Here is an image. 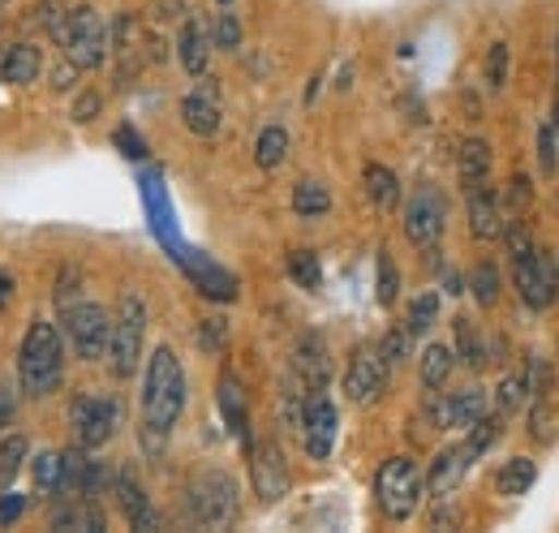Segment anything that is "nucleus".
I'll return each mask as SVG.
<instances>
[{"label":"nucleus","mask_w":559,"mask_h":533,"mask_svg":"<svg viewBox=\"0 0 559 533\" xmlns=\"http://www.w3.org/2000/svg\"><path fill=\"white\" fill-rule=\"evenodd\" d=\"M186 400H190V383H186V366L177 357L173 344H155L146 366H142V426H139V439H142V452L155 461L164 457L181 413H186Z\"/></svg>","instance_id":"obj_1"},{"label":"nucleus","mask_w":559,"mask_h":533,"mask_svg":"<svg viewBox=\"0 0 559 533\" xmlns=\"http://www.w3.org/2000/svg\"><path fill=\"white\" fill-rule=\"evenodd\" d=\"M66 362H70V344L57 323H48L44 315H35L22 332L17 344V383H22V396L31 400H48L61 392L66 383Z\"/></svg>","instance_id":"obj_2"},{"label":"nucleus","mask_w":559,"mask_h":533,"mask_svg":"<svg viewBox=\"0 0 559 533\" xmlns=\"http://www.w3.org/2000/svg\"><path fill=\"white\" fill-rule=\"evenodd\" d=\"M186 512L199 530H228L241 517V486L228 469H203L186 486Z\"/></svg>","instance_id":"obj_3"},{"label":"nucleus","mask_w":559,"mask_h":533,"mask_svg":"<svg viewBox=\"0 0 559 533\" xmlns=\"http://www.w3.org/2000/svg\"><path fill=\"white\" fill-rule=\"evenodd\" d=\"M146 323L151 310L139 293H121L117 315H112V335H108V370L112 379H134L139 366L146 362Z\"/></svg>","instance_id":"obj_4"},{"label":"nucleus","mask_w":559,"mask_h":533,"mask_svg":"<svg viewBox=\"0 0 559 533\" xmlns=\"http://www.w3.org/2000/svg\"><path fill=\"white\" fill-rule=\"evenodd\" d=\"M426 499V473L414 457H388L374 473V504L388 521L405 525Z\"/></svg>","instance_id":"obj_5"},{"label":"nucleus","mask_w":559,"mask_h":533,"mask_svg":"<svg viewBox=\"0 0 559 533\" xmlns=\"http://www.w3.org/2000/svg\"><path fill=\"white\" fill-rule=\"evenodd\" d=\"M61 335H66V344H70V353L78 362H99V357H108L112 315L91 297L66 301L61 306Z\"/></svg>","instance_id":"obj_6"},{"label":"nucleus","mask_w":559,"mask_h":533,"mask_svg":"<svg viewBox=\"0 0 559 533\" xmlns=\"http://www.w3.org/2000/svg\"><path fill=\"white\" fill-rule=\"evenodd\" d=\"M61 52H66L82 73H95V69L108 61V52H112V31H108V22H104V13H99L95 4H70V22H66Z\"/></svg>","instance_id":"obj_7"},{"label":"nucleus","mask_w":559,"mask_h":533,"mask_svg":"<svg viewBox=\"0 0 559 533\" xmlns=\"http://www.w3.org/2000/svg\"><path fill=\"white\" fill-rule=\"evenodd\" d=\"M70 430H73V443H78V448L99 452V448H104V443H112V439H117V430H121V400H112V396L73 400Z\"/></svg>","instance_id":"obj_8"},{"label":"nucleus","mask_w":559,"mask_h":533,"mask_svg":"<svg viewBox=\"0 0 559 533\" xmlns=\"http://www.w3.org/2000/svg\"><path fill=\"white\" fill-rule=\"evenodd\" d=\"M301 448L310 461H328L336 452V435H341V413H336V400L328 392H306L301 400Z\"/></svg>","instance_id":"obj_9"},{"label":"nucleus","mask_w":559,"mask_h":533,"mask_svg":"<svg viewBox=\"0 0 559 533\" xmlns=\"http://www.w3.org/2000/svg\"><path fill=\"white\" fill-rule=\"evenodd\" d=\"M512 284H516V293H521V301L530 310H551L559 301V271L538 250L512 254Z\"/></svg>","instance_id":"obj_10"},{"label":"nucleus","mask_w":559,"mask_h":533,"mask_svg":"<svg viewBox=\"0 0 559 533\" xmlns=\"http://www.w3.org/2000/svg\"><path fill=\"white\" fill-rule=\"evenodd\" d=\"M388 375H392V366L383 362L379 344H357L349 353V366H345L341 388H345V396L357 408H366V404H374V400L388 392Z\"/></svg>","instance_id":"obj_11"},{"label":"nucleus","mask_w":559,"mask_h":533,"mask_svg":"<svg viewBox=\"0 0 559 533\" xmlns=\"http://www.w3.org/2000/svg\"><path fill=\"white\" fill-rule=\"evenodd\" d=\"M443 228H448V199L439 194V186H418L405 202V237H409V246L435 250Z\"/></svg>","instance_id":"obj_12"},{"label":"nucleus","mask_w":559,"mask_h":533,"mask_svg":"<svg viewBox=\"0 0 559 533\" xmlns=\"http://www.w3.org/2000/svg\"><path fill=\"white\" fill-rule=\"evenodd\" d=\"M250 482H254L259 504H280L288 495V486H293L288 461H284V452H280L272 439H263V443L250 448Z\"/></svg>","instance_id":"obj_13"},{"label":"nucleus","mask_w":559,"mask_h":533,"mask_svg":"<svg viewBox=\"0 0 559 533\" xmlns=\"http://www.w3.org/2000/svg\"><path fill=\"white\" fill-rule=\"evenodd\" d=\"M112 495H117V508H121V517L130 521V530H159L164 521H159V512H155V504H151V495H146V486L139 482V473L126 465L112 473Z\"/></svg>","instance_id":"obj_14"},{"label":"nucleus","mask_w":559,"mask_h":533,"mask_svg":"<svg viewBox=\"0 0 559 533\" xmlns=\"http://www.w3.org/2000/svg\"><path fill=\"white\" fill-rule=\"evenodd\" d=\"M224 121V108H219V91H215V78L203 73V82L181 99V126L194 133V138H215Z\"/></svg>","instance_id":"obj_15"},{"label":"nucleus","mask_w":559,"mask_h":533,"mask_svg":"<svg viewBox=\"0 0 559 533\" xmlns=\"http://www.w3.org/2000/svg\"><path fill=\"white\" fill-rule=\"evenodd\" d=\"M469 190V233L478 241H499L503 237V224H508V211H503V199L490 181H478V186H465Z\"/></svg>","instance_id":"obj_16"},{"label":"nucleus","mask_w":559,"mask_h":533,"mask_svg":"<svg viewBox=\"0 0 559 533\" xmlns=\"http://www.w3.org/2000/svg\"><path fill=\"white\" fill-rule=\"evenodd\" d=\"M293 375L301 379L306 392H328V383H332V357H328V340H323L319 332H310L297 340Z\"/></svg>","instance_id":"obj_17"},{"label":"nucleus","mask_w":559,"mask_h":533,"mask_svg":"<svg viewBox=\"0 0 559 533\" xmlns=\"http://www.w3.org/2000/svg\"><path fill=\"white\" fill-rule=\"evenodd\" d=\"M211 52H215V39H211V26L203 17H186L181 31H177V61L190 78H203L211 66Z\"/></svg>","instance_id":"obj_18"},{"label":"nucleus","mask_w":559,"mask_h":533,"mask_svg":"<svg viewBox=\"0 0 559 533\" xmlns=\"http://www.w3.org/2000/svg\"><path fill=\"white\" fill-rule=\"evenodd\" d=\"M469 452L456 443V448H443L435 461H430V469H426V495H435V499H448L461 482H465V473H469Z\"/></svg>","instance_id":"obj_19"},{"label":"nucleus","mask_w":559,"mask_h":533,"mask_svg":"<svg viewBox=\"0 0 559 533\" xmlns=\"http://www.w3.org/2000/svg\"><path fill=\"white\" fill-rule=\"evenodd\" d=\"M44 73V52L35 44H4L0 52V82L4 86H35Z\"/></svg>","instance_id":"obj_20"},{"label":"nucleus","mask_w":559,"mask_h":533,"mask_svg":"<svg viewBox=\"0 0 559 533\" xmlns=\"http://www.w3.org/2000/svg\"><path fill=\"white\" fill-rule=\"evenodd\" d=\"M215 404H219L228 430H233V435L246 443V452H250V448H254V439H250V408H246V392H241V383H237L233 375H224V379L215 383Z\"/></svg>","instance_id":"obj_21"},{"label":"nucleus","mask_w":559,"mask_h":533,"mask_svg":"<svg viewBox=\"0 0 559 533\" xmlns=\"http://www.w3.org/2000/svg\"><path fill=\"white\" fill-rule=\"evenodd\" d=\"M443 408H448V430H469L474 422H483L490 413V396L487 388L469 383V388H461V392L443 400Z\"/></svg>","instance_id":"obj_22"},{"label":"nucleus","mask_w":559,"mask_h":533,"mask_svg":"<svg viewBox=\"0 0 559 533\" xmlns=\"http://www.w3.org/2000/svg\"><path fill=\"white\" fill-rule=\"evenodd\" d=\"M452 370H456V348H452V344H439V340H430V344L421 348V357H418L421 388H426V392H439V388H448Z\"/></svg>","instance_id":"obj_23"},{"label":"nucleus","mask_w":559,"mask_h":533,"mask_svg":"<svg viewBox=\"0 0 559 533\" xmlns=\"http://www.w3.org/2000/svg\"><path fill=\"white\" fill-rule=\"evenodd\" d=\"M530 396H534V375H530V366L508 370V375L499 379V388H495V413L508 422L512 413H521V408H525V400Z\"/></svg>","instance_id":"obj_24"},{"label":"nucleus","mask_w":559,"mask_h":533,"mask_svg":"<svg viewBox=\"0 0 559 533\" xmlns=\"http://www.w3.org/2000/svg\"><path fill=\"white\" fill-rule=\"evenodd\" d=\"M361 181H366V194L370 202L383 211V215H392L396 206H401V177L388 168V164H366V173H361Z\"/></svg>","instance_id":"obj_25"},{"label":"nucleus","mask_w":559,"mask_h":533,"mask_svg":"<svg viewBox=\"0 0 559 533\" xmlns=\"http://www.w3.org/2000/svg\"><path fill=\"white\" fill-rule=\"evenodd\" d=\"M559 435V404L556 392H551V379L534 388V408H530V439L538 443H551Z\"/></svg>","instance_id":"obj_26"},{"label":"nucleus","mask_w":559,"mask_h":533,"mask_svg":"<svg viewBox=\"0 0 559 533\" xmlns=\"http://www.w3.org/2000/svg\"><path fill=\"white\" fill-rule=\"evenodd\" d=\"M26 461H31V439L22 430H4L0 435V490H9L17 482Z\"/></svg>","instance_id":"obj_27"},{"label":"nucleus","mask_w":559,"mask_h":533,"mask_svg":"<svg viewBox=\"0 0 559 533\" xmlns=\"http://www.w3.org/2000/svg\"><path fill=\"white\" fill-rule=\"evenodd\" d=\"M490 164H495V155H490V146L483 142V138H465V142H461V151H456V168H461V181H465V186L490 181Z\"/></svg>","instance_id":"obj_28"},{"label":"nucleus","mask_w":559,"mask_h":533,"mask_svg":"<svg viewBox=\"0 0 559 533\" xmlns=\"http://www.w3.org/2000/svg\"><path fill=\"white\" fill-rule=\"evenodd\" d=\"M328 211H332V190L323 181L306 177V181L293 186V215L297 220H323Z\"/></svg>","instance_id":"obj_29"},{"label":"nucleus","mask_w":559,"mask_h":533,"mask_svg":"<svg viewBox=\"0 0 559 533\" xmlns=\"http://www.w3.org/2000/svg\"><path fill=\"white\" fill-rule=\"evenodd\" d=\"M31 477H35V490L52 495V499H66V452H39L31 461Z\"/></svg>","instance_id":"obj_30"},{"label":"nucleus","mask_w":559,"mask_h":533,"mask_svg":"<svg viewBox=\"0 0 559 533\" xmlns=\"http://www.w3.org/2000/svg\"><path fill=\"white\" fill-rule=\"evenodd\" d=\"M288 146H293V138H288L284 126H263L259 138H254V164L263 173H276L280 164L288 159Z\"/></svg>","instance_id":"obj_31"},{"label":"nucleus","mask_w":559,"mask_h":533,"mask_svg":"<svg viewBox=\"0 0 559 533\" xmlns=\"http://www.w3.org/2000/svg\"><path fill=\"white\" fill-rule=\"evenodd\" d=\"M66 22H70V4L66 0H35L31 4V26L39 35H48L52 44L66 39Z\"/></svg>","instance_id":"obj_32"},{"label":"nucleus","mask_w":559,"mask_h":533,"mask_svg":"<svg viewBox=\"0 0 559 533\" xmlns=\"http://www.w3.org/2000/svg\"><path fill=\"white\" fill-rule=\"evenodd\" d=\"M452 332H456V362H465L469 370H483L490 362V353H487V344H483V335H478V328L461 315V319L452 323Z\"/></svg>","instance_id":"obj_33"},{"label":"nucleus","mask_w":559,"mask_h":533,"mask_svg":"<svg viewBox=\"0 0 559 533\" xmlns=\"http://www.w3.org/2000/svg\"><path fill=\"white\" fill-rule=\"evenodd\" d=\"M534 482H538V465H534L530 457H512V461H503L499 477H495L499 495H530Z\"/></svg>","instance_id":"obj_34"},{"label":"nucleus","mask_w":559,"mask_h":533,"mask_svg":"<svg viewBox=\"0 0 559 533\" xmlns=\"http://www.w3.org/2000/svg\"><path fill=\"white\" fill-rule=\"evenodd\" d=\"M469 288H474V301L483 310H495L499 306V293H503V280H499V266L495 263H478L474 275H469Z\"/></svg>","instance_id":"obj_35"},{"label":"nucleus","mask_w":559,"mask_h":533,"mask_svg":"<svg viewBox=\"0 0 559 533\" xmlns=\"http://www.w3.org/2000/svg\"><path fill=\"white\" fill-rule=\"evenodd\" d=\"M374 297H379V306L383 310H392L396 301H401V271L392 263V254L388 250H379V280H374Z\"/></svg>","instance_id":"obj_36"},{"label":"nucleus","mask_w":559,"mask_h":533,"mask_svg":"<svg viewBox=\"0 0 559 533\" xmlns=\"http://www.w3.org/2000/svg\"><path fill=\"white\" fill-rule=\"evenodd\" d=\"M439 323V293H421L409 301V315H405V328L409 335H426Z\"/></svg>","instance_id":"obj_37"},{"label":"nucleus","mask_w":559,"mask_h":533,"mask_svg":"<svg viewBox=\"0 0 559 533\" xmlns=\"http://www.w3.org/2000/svg\"><path fill=\"white\" fill-rule=\"evenodd\" d=\"M288 275L306 288V293H314L319 284H323V266H319V254L314 250H293L288 254Z\"/></svg>","instance_id":"obj_38"},{"label":"nucleus","mask_w":559,"mask_h":533,"mask_svg":"<svg viewBox=\"0 0 559 533\" xmlns=\"http://www.w3.org/2000/svg\"><path fill=\"white\" fill-rule=\"evenodd\" d=\"M499 426H503V417H499V413H487L483 422H474V426H469V435H465V443H461V448L469 452V461H478L490 443L499 439Z\"/></svg>","instance_id":"obj_39"},{"label":"nucleus","mask_w":559,"mask_h":533,"mask_svg":"<svg viewBox=\"0 0 559 533\" xmlns=\"http://www.w3.org/2000/svg\"><path fill=\"white\" fill-rule=\"evenodd\" d=\"M211 39L219 52H237L241 48V17L233 9H219L215 13V26H211Z\"/></svg>","instance_id":"obj_40"},{"label":"nucleus","mask_w":559,"mask_h":533,"mask_svg":"<svg viewBox=\"0 0 559 533\" xmlns=\"http://www.w3.org/2000/svg\"><path fill=\"white\" fill-rule=\"evenodd\" d=\"M379 353H383V362H388L392 370L405 366L409 353H414V335H409V328H392V332L379 340Z\"/></svg>","instance_id":"obj_41"},{"label":"nucleus","mask_w":559,"mask_h":533,"mask_svg":"<svg viewBox=\"0 0 559 533\" xmlns=\"http://www.w3.org/2000/svg\"><path fill=\"white\" fill-rule=\"evenodd\" d=\"M556 159H559V126L547 121V126L538 130V164H543V177L556 173Z\"/></svg>","instance_id":"obj_42"},{"label":"nucleus","mask_w":559,"mask_h":533,"mask_svg":"<svg viewBox=\"0 0 559 533\" xmlns=\"http://www.w3.org/2000/svg\"><path fill=\"white\" fill-rule=\"evenodd\" d=\"M508 69H512V52H508V44L499 39V44H490L487 48V82L495 86V91L508 82Z\"/></svg>","instance_id":"obj_43"},{"label":"nucleus","mask_w":559,"mask_h":533,"mask_svg":"<svg viewBox=\"0 0 559 533\" xmlns=\"http://www.w3.org/2000/svg\"><path fill=\"white\" fill-rule=\"evenodd\" d=\"M99 112H104V95L99 91H78L73 95V108H70L73 126H91Z\"/></svg>","instance_id":"obj_44"},{"label":"nucleus","mask_w":559,"mask_h":533,"mask_svg":"<svg viewBox=\"0 0 559 533\" xmlns=\"http://www.w3.org/2000/svg\"><path fill=\"white\" fill-rule=\"evenodd\" d=\"M499 199H503V211H508V215L525 211V206L534 202V186H530V177H512V181H508V190H503Z\"/></svg>","instance_id":"obj_45"},{"label":"nucleus","mask_w":559,"mask_h":533,"mask_svg":"<svg viewBox=\"0 0 559 533\" xmlns=\"http://www.w3.org/2000/svg\"><path fill=\"white\" fill-rule=\"evenodd\" d=\"M199 344L207 348L211 357H219L224 344H228V323H224V319H203V323H199Z\"/></svg>","instance_id":"obj_46"},{"label":"nucleus","mask_w":559,"mask_h":533,"mask_svg":"<svg viewBox=\"0 0 559 533\" xmlns=\"http://www.w3.org/2000/svg\"><path fill=\"white\" fill-rule=\"evenodd\" d=\"M26 508H31V499L22 495V490H0V525H17L22 517H26Z\"/></svg>","instance_id":"obj_47"},{"label":"nucleus","mask_w":559,"mask_h":533,"mask_svg":"<svg viewBox=\"0 0 559 533\" xmlns=\"http://www.w3.org/2000/svg\"><path fill=\"white\" fill-rule=\"evenodd\" d=\"M17 392H22V383H13V379H0V435L13 426V417H17Z\"/></svg>","instance_id":"obj_48"},{"label":"nucleus","mask_w":559,"mask_h":533,"mask_svg":"<svg viewBox=\"0 0 559 533\" xmlns=\"http://www.w3.org/2000/svg\"><path fill=\"white\" fill-rule=\"evenodd\" d=\"M155 22H177V17H186L190 13V4L186 0H151V9H146Z\"/></svg>","instance_id":"obj_49"},{"label":"nucleus","mask_w":559,"mask_h":533,"mask_svg":"<svg viewBox=\"0 0 559 533\" xmlns=\"http://www.w3.org/2000/svg\"><path fill=\"white\" fill-rule=\"evenodd\" d=\"M78 78H82V69H78L70 57H66L61 66L52 69V91H57V95H66V91H73V86H78Z\"/></svg>","instance_id":"obj_50"},{"label":"nucleus","mask_w":559,"mask_h":533,"mask_svg":"<svg viewBox=\"0 0 559 533\" xmlns=\"http://www.w3.org/2000/svg\"><path fill=\"white\" fill-rule=\"evenodd\" d=\"M112 142H117V146H126V155H130V159H142V155H146V142H142L130 126H121V130L112 133Z\"/></svg>","instance_id":"obj_51"},{"label":"nucleus","mask_w":559,"mask_h":533,"mask_svg":"<svg viewBox=\"0 0 559 533\" xmlns=\"http://www.w3.org/2000/svg\"><path fill=\"white\" fill-rule=\"evenodd\" d=\"M4 4H13V0H0V9H4Z\"/></svg>","instance_id":"obj_52"},{"label":"nucleus","mask_w":559,"mask_h":533,"mask_svg":"<svg viewBox=\"0 0 559 533\" xmlns=\"http://www.w3.org/2000/svg\"><path fill=\"white\" fill-rule=\"evenodd\" d=\"M0 52H4V44H0Z\"/></svg>","instance_id":"obj_53"},{"label":"nucleus","mask_w":559,"mask_h":533,"mask_svg":"<svg viewBox=\"0 0 559 533\" xmlns=\"http://www.w3.org/2000/svg\"><path fill=\"white\" fill-rule=\"evenodd\" d=\"M556 271H559V263H556Z\"/></svg>","instance_id":"obj_54"},{"label":"nucleus","mask_w":559,"mask_h":533,"mask_svg":"<svg viewBox=\"0 0 559 533\" xmlns=\"http://www.w3.org/2000/svg\"><path fill=\"white\" fill-rule=\"evenodd\" d=\"M556 117H559V112H556Z\"/></svg>","instance_id":"obj_55"}]
</instances>
